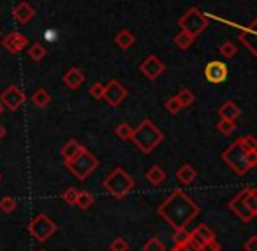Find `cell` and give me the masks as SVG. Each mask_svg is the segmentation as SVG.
Here are the masks:
<instances>
[{"instance_id":"obj_1","label":"cell","mask_w":257,"mask_h":251,"mask_svg":"<svg viewBox=\"0 0 257 251\" xmlns=\"http://www.w3.org/2000/svg\"><path fill=\"white\" fill-rule=\"evenodd\" d=\"M157 211L175 230L185 228V226L199 214L197 204L183 190L173 191V193L159 205Z\"/></svg>"},{"instance_id":"obj_2","label":"cell","mask_w":257,"mask_h":251,"mask_svg":"<svg viewBox=\"0 0 257 251\" xmlns=\"http://www.w3.org/2000/svg\"><path fill=\"white\" fill-rule=\"evenodd\" d=\"M131 141L138 146L140 151L145 155H150L162 141H164V132L159 130L152 120H143L138 128H134V135Z\"/></svg>"},{"instance_id":"obj_3","label":"cell","mask_w":257,"mask_h":251,"mask_svg":"<svg viewBox=\"0 0 257 251\" xmlns=\"http://www.w3.org/2000/svg\"><path fill=\"white\" fill-rule=\"evenodd\" d=\"M102 186H104V190L109 195H113L114 198H123L134 190L136 181L128 176L121 167H116V169L111 170L109 176L102 181Z\"/></svg>"},{"instance_id":"obj_4","label":"cell","mask_w":257,"mask_h":251,"mask_svg":"<svg viewBox=\"0 0 257 251\" xmlns=\"http://www.w3.org/2000/svg\"><path fill=\"white\" fill-rule=\"evenodd\" d=\"M246 151H248V148H246L245 142H243V137H239L222 153V160H224L238 176H245L250 170L248 163H246Z\"/></svg>"},{"instance_id":"obj_5","label":"cell","mask_w":257,"mask_h":251,"mask_svg":"<svg viewBox=\"0 0 257 251\" xmlns=\"http://www.w3.org/2000/svg\"><path fill=\"white\" fill-rule=\"evenodd\" d=\"M97 165H99V160H97L86 148L83 149L81 153H78L72 160L65 162V167H67L79 181H85L86 177L97 169Z\"/></svg>"},{"instance_id":"obj_6","label":"cell","mask_w":257,"mask_h":251,"mask_svg":"<svg viewBox=\"0 0 257 251\" xmlns=\"http://www.w3.org/2000/svg\"><path fill=\"white\" fill-rule=\"evenodd\" d=\"M178 25L183 32H187L189 36H192L194 39H196L197 36H201V34L208 29L210 22H208V18L197 8H190L189 11L180 18Z\"/></svg>"},{"instance_id":"obj_7","label":"cell","mask_w":257,"mask_h":251,"mask_svg":"<svg viewBox=\"0 0 257 251\" xmlns=\"http://www.w3.org/2000/svg\"><path fill=\"white\" fill-rule=\"evenodd\" d=\"M57 228H58L57 223L51 218H48L46 214H37L29 225V232L32 233L37 240H41V242L50 239V237L57 232Z\"/></svg>"},{"instance_id":"obj_8","label":"cell","mask_w":257,"mask_h":251,"mask_svg":"<svg viewBox=\"0 0 257 251\" xmlns=\"http://www.w3.org/2000/svg\"><path fill=\"white\" fill-rule=\"evenodd\" d=\"M227 76H229L227 65L220 60L208 62L206 67H204V78H206V81L211 83V85H220V83H224L225 79H227Z\"/></svg>"},{"instance_id":"obj_9","label":"cell","mask_w":257,"mask_h":251,"mask_svg":"<svg viewBox=\"0 0 257 251\" xmlns=\"http://www.w3.org/2000/svg\"><path fill=\"white\" fill-rule=\"evenodd\" d=\"M127 97V88L121 85L116 79H111L109 83H106V92H104V100L109 104L111 107H118L123 99Z\"/></svg>"},{"instance_id":"obj_10","label":"cell","mask_w":257,"mask_h":251,"mask_svg":"<svg viewBox=\"0 0 257 251\" xmlns=\"http://www.w3.org/2000/svg\"><path fill=\"white\" fill-rule=\"evenodd\" d=\"M140 71L143 72V76H147L150 81H155L159 76L164 74L166 64L159 57H155V55H150V57H147L140 64Z\"/></svg>"},{"instance_id":"obj_11","label":"cell","mask_w":257,"mask_h":251,"mask_svg":"<svg viewBox=\"0 0 257 251\" xmlns=\"http://www.w3.org/2000/svg\"><path fill=\"white\" fill-rule=\"evenodd\" d=\"M245 193H246L245 190L239 191V193L236 195L231 202H229V209H231V211L234 212L239 219H243L245 223H248L253 216H252V212L248 211V207H246V204H245Z\"/></svg>"},{"instance_id":"obj_12","label":"cell","mask_w":257,"mask_h":251,"mask_svg":"<svg viewBox=\"0 0 257 251\" xmlns=\"http://www.w3.org/2000/svg\"><path fill=\"white\" fill-rule=\"evenodd\" d=\"M171 251H220V246L217 244V240H211V242L199 244L194 237H190L187 242L175 244Z\"/></svg>"},{"instance_id":"obj_13","label":"cell","mask_w":257,"mask_h":251,"mask_svg":"<svg viewBox=\"0 0 257 251\" xmlns=\"http://www.w3.org/2000/svg\"><path fill=\"white\" fill-rule=\"evenodd\" d=\"M0 100L4 102V106H8L11 111H16L23 102H25V95L22 93V90L18 86H9L2 95H0Z\"/></svg>"},{"instance_id":"obj_14","label":"cell","mask_w":257,"mask_h":251,"mask_svg":"<svg viewBox=\"0 0 257 251\" xmlns=\"http://www.w3.org/2000/svg\"><path fill=\"white\" fill-rule=\"evenodd\" d=\"M27 44H29V39H27L25 36H22V34H18V32L9 34V36L4 39L6 50L11 51V53H20L23 48H27Z\"/></svg>"},{"instance_id":"obj_15","label":"cell","mask_w":257,"mask_h":251,"mask_svg":"<svg viewBox=\"0 0 257 251\" xmlns=\"http://www.w3.org/2000/svg\"><path fill=\"white\" fill-rule=\"evenodd\" d=\"M64 83L69 86L71 90H78L79 86L85 83V74H83L81 69L78 67H71L67 72L64 74Z\"/></svg>"},{"instance_id":"obj_16","label":"cell","mask_w":257,"mask_h":251,"mask_svg":"<svg viewBox=\"0 0 257 251\" xmlns=\"http://www.w3.org/2000/svg\"><path fill=\"white\" fill-rule=\"evenodd\" d=\"M13 15H15V20L18 23H29L30 20L36 16V11H34V8L30 4H27V2H22V4H18L15 8V11H13Z\"/></svg>"},{"instance_id":"obj_17","label":"cell","mask_w":257,"mask_h":251,"mask_svg":"<svg viewBox=\"0 0 257 251\" xmlns=\"http://www.w3.org/2000/svg\"><path fill=\"white\" fill-rule=\"evenodd\" d=\"M239 41L257 57V29L255 27L250 25L246 30H243V32L239 34Z\"/></svg>"},{"instance_id":"obj_18","label":"cell","mask_w":257,"mask_h":251,"mask_svg":"<svg viewBox=\"0 0 257 251\" xmlns=\"http://www.w3.org/2000/svg\"><path fill=\"white\" fill-rule=\"evenodd\" d=\"M190 233H192V237L199 244L211 242V240H215V232L208 225H204V223H203V225H199L196 230H194V232H190Z\"/></svg>"},{"instance_id":"obj_19","label":"cell","mask_w":257,"mask_h":251,"mask_svg":"<svg viewBox=\"0 0 257 251\" xmlns=\"http://www.w3.org/2000/svg\"><path fill=\"white\" fill-rule=\"evenodd\" d=\"M134 43H136V37H134L133 32H128V30H120L116 34V37H114V44L123 51H127L128 48H133Z\"/></svg>"},{"instance_id":"obj_20","label":"cell","mask_w":257,"mask_h":251,"mask_svg":"<svg viewBox=\"0 0 257 251\" xmlns=\"http://www.w3.org/2000/svg\"><path fill=\"white\" fill-rule=\"evenodd\" d=\"M176 177H178L180 183L189 184V183H192V181L197 177V170L194 169L190 163H183V165L180 167L178 170H176Z\"/></svg>"},{"instance_id":"obj_21","label":"cell","mask_w":257,"mask_h":251,"mask_svg":"<svg viewBox=\"0 0 257 251\" xmlns=\"http://www.w3.org/2000/svg\"><path fill=\"white\" fill-rule=\"evenodd\" d=\"M145 177H147V181L150 184H154V186H159V184H162L166 181V170L162 169V167L159 165H154L148 169V172L145 174Z\"/></svg>"},{"instance_id":"obj_22","label":"cell","mask_w":257,"mask_h":251,"mask_svg":"<svg viewBox=\"0 0 257 251\" xmlns=\"http://www.w3.org/2000/svg\"><path fill=\"white\" fill-rule=\"evenodd\" d=\"M218 114H220V118H225V120H232V121H234L236 118H239V114H241V109H239V107L236 106L234 102L227 100V102H224L220 106V109H218Z\"/></svg>"},{"instance_id":"obj_23","label":"cell","mask_w":257,"mask_h":251,"mask_svg":"<svg viewBox=\"0 0 257 251\" xmlns=\"http://www.w3.org/2000/svg\"><path fill=\"white\" fill-rule=\"evenodd\" d=\"M83 146L79 144L78 141H69L67 144L64 146V148H62V158H64V162H69V160H72L74 158L76 155H78V153H81L83 151Z\"/></svg>"},{"instance_id":"obj_24","label":"cell","mask_w":257,"mask_h":251,"mask_svg":"<svg viewBox=\"0 0 257 251\" xmlns=\"http://www.w3.org/2000/svg\"><path fill=\"white\" fill-rule=\"evenodd\" d=\"M245 204L252 216H257V188H245Z\"/></svg>"},{"instance_id":"obj_25","label":"cell","mask_w":257,"mask_h":251,"mask_svg":"<svg viewBox=\"0 0 257 251\" xmlns=\"http://www.w3.org/2000/svg\"><path fill=\"white\" fill-rule=\"evenodd\" d=\"M32 102L36 104L37 107H41V109H43V107H46L48 104L51 102L50 92H48V90H44V88H39V90H37V92L32 95Z\"/></svg>"},{"instance_id":"obj_26","label":"cell","mask_w":257,"mask_h":251,"mask_svg":"<svg viewBox=\"0 0 257 251\" xmlns=\"http://www.w3.org/2000/svg\"><path fill=\"white\" fill-rule=\"evenodd\" d=\"M194 41H196V39H194L192 36H189L187 32H183V30L175 36V43H176V46H178L180 50H189V48L192 46Z\"/></svg>"},{"instance_id":"obj_27","label":"cell","mask_w":257,"mask_h":251,"mask_svg":"<svg viewBox=\"0 0 257 251\" xmlns=\"http://www.w3.org/2000/svg\"><path fill=\"white\" fill-rule=\"evenodd\" d=\"M114 134H116L118 139H121V141H131L134 135V128L128 123H120L114 128Z\"/></svg>"},{"instance_id":"obj_28","label":"cell","mask_w":257,"mask_h":251,"mask_svg":"<svg viewBox=\"0 0 257 251\" xmlns=\"http://www.w3.org/2000/svg\"><path fill=\"white\" fill-rule=\"evenodd\" d=\"M93 202H95V198H93V195L90 193V191H79L78 200H76V205H78L79 209H83V211H86V209H88Z\"/></svg>"},{"instance_id":"obj_29","label":"cell","mask_w":257,"mask_h":251,"mask_svg":"<svg viewBox=\"0 0 257 251\" xmlns=\"http://www.w3.org/2000/svg\"><path fill=\"white\" fill-rule=\"evenodd\" d=\"M176 97H178V100L182 102V106H183V107L192 106L194 100H196V95H194V92H192V90H189V88H182V90H180V93H178Z\"/></svg>"},{"instance_id":"obj_30","label":"cell","mask_w":257,"mask_h":251,"mask_svg":"<svg viewBox=\"0 0 257 251\" xmlns=\"http://www.w3.org/2000/svg\"><path fill=\"white\" fill-rule=\"evenodd\" d=\"M29 57L32 58L34 62H41L44 57H46V48H44L41 43H36V44H34V46L29 50Z\"/></svg>"},{"instance_id":"obj_31","label":"cell","mask_w":257,"mask_h":251,"mask_svg":"<svg viewBox=\"0 0 257 251\" xmlns=\"http://www.w3.org/2000/svg\"><path fill=\"white\" fill-rule=\"evenodd\" d=\"M143 251H166V244L162 242L159 237H150V239L145 242Z\"/></svg>"},{"instance_id":"obj_32","label":"cell","mask_w":257,"mask_h":251,"mask_svg":"<svg viewBox=\"0 0 257 251\" xmlns=\"http://www.w3.org/2000/svg\"><path fill=\"white\" fill-rule=\"evenodd\" d=\"M236 53H238V48H236L234 43H231V41H225V43L220 44V55L224 58H232Z\"/></svg>"},{"instance_id":"obj_33","label":"cell","mask_w":257,"mask_h":251,"mask_svg":"<svg viewBox=\"0 0 257 251\" xmlns=\"http://www.w3.org/2000/svg\"><path fill=\"white\" fill-rule=\"evenodd\" d=\"M217 128H218V130H220V134H224V135H231L232 132H234L236 125H234V121H232V120H225V118H220V121H218Z\"/></svg>"},{"instance_id":"obj_34","label":"cell","mask_w":257,"mask_h":251,"mask_svg":"<svg viewBox=\"0 0 257 251\" xmlns=\"http://www.w3.org/2000/svg\"><path fill=\"white\" fill-rule=\"evenodd\" d=\"M104 92H106V85L100 83V81L93 83V85L90 86V97H93L95 100L104 99Z\"/></svg>"},{"instance_id":"obj_35","label":"cell","mask_w":257,"mask_h":251,"mask_svg":"<svg viewBox=\"0 0 257 251\" xmlns=\"http://www.w3.org/2000/svg\"><path fill=\"white\" fill-rule=\"evenodd\" d=\"M182 102L178 100V97H171V99H168V102H166V111H168L169 114H178L180 109H182Z\"/></svg>"},{"instance_id":"obj_36","label":"cell","mask_w":257,"mask_h":251,"mask_svg":"<svg viewBox=\"0 0 257 251\" xmlns=\"http://www.w3.org/2000/svg\"><path fill=\"white\" fill-rule=\"evenodd\" d=\"M192 237V233L189 232L187 228H180V230H175V233H173V240H175V244H182V242H187V240Z\"/></svg>"},{"instance_id":"obj_37","label":"cell","mask_w":257,"mask_h":251,"mask_svg":"<svg viewBox=\"0 0 257 251\" xmlns=\"http://www.w3.org/2000/svg\"><path fill=\"white\" fill-rule=\"evenodd\" d=\"M78 193H79V190H76L74 186H71V188H67V190L64 191L62 198H64V200L67 202L69 205H76V200H78Z\"/></svg>"},{"instance_id":"obj_38","label":"cell","mask_w":257,"mask_h":251,"mask_svg":"<svg viewBox=\"0 0 257 251\" xmlns=\"http://www.w3.org/2000/svg\"><path fill=\"white\" fill-rule=\"evenodd\" d=\"M16 200L13 197H4L2 200H0V211L4 212H13L16 209Z\"/></svg>"},{"instance_id":"obj_39","label":"cell","mask_w":257,"mask_h":251,"mask_svg":"<svg viewBox=\"0 0 257 251\" xmlns=\"http://www.w3.org/2000/svg\"><path fill=\"white\" fill-rule=\"evenodd\" d=\"M111 251H127L128 249V242L123 239V237H116L113 242L109 244Z\"/></svg>"},{"instance_id":"obj_40","label":"cell","mask_w":257,"mask_h":251,"mask_svg":"<svg viewBox=\"0 0 257 251\" xmlns=\"http://www.w3.org/2000/svg\"><path fill=\"white\" fill-rule=\"evenodd\" d=\"M246 163H248L250 169L257 167V149H248L246 151Z\"/></svg>"},{"instance_id":"obj_41","label":"cell","mask_w":257,"mask_h":251,"mask_svg":"<svg viewBox=\"0 0 257 251\" xmlns=\"http://www.w3.org/2000/svg\"><path fill=\"white\" fill-rule=\"evenodd\" d=\"M243 142H245V146L248 149H257V139L253 137V135H245V137H243Z\"/></svg>"},{"instance_id":"obj_42","label":"cell","mask_w":257,"mask_h":251,"mask_svg":"<svg viewBox=\"0 0 257 251\" xmlns=\"http://www.w3.org/2000/svg\"><path fill=\"white\" fill-rule=\"evenodd\" d=\"M245 251H257V235H252L245 242Z\"/></svg>"},{"instance_id":"obj_43","label":"cell","mask_w":257,"mask_h":251,"mask_svg":"<svg viewBox=\"0 0 257 251\" xmlns=\"http://www.w3.org/2000/svg\"><path fill=\"white\" fill-rule=\"evenodd\" d=\"M55 37H57V32H55V30H46V32H44V39L46 41H53Z\"/></svg>"},{"instance_id":"obj_44","label":"cell","mask_w":257,"mask_h":251,"mask_svg":"<svg viewBox=\"0 0 257 251\" xmlns=\"http://www.w3.org/2000/svg\"><path fill=\"white\" fill-rule=\"evenodd\" d=\"M6 134H8V132H6V127L4 125H0V139H4Z\"/></svg>"},{"instance_id":"obj_45","label":"cell","mask_w":257,"mask_h":251,"mask_svg":"<svg viewBox=\"0 0 257 251\" xmlns=\"http://www.w3.org/2000/svg\"><path fill=\"white\" fill-rule=\"evenodd\" d=\"M4 113V107H2V104H0V114Z\"/></svg>"},{"instance_id":"obj_46","label":"cell","mask_w":257,"mask_h":251,"mask_svg":"<svg viewBox=\"0 0 257 251\" xmlns=\"http://www.w3.org/2000/svg\"><path fill=\"white\" fill-rule=\"evenodd\" d=\"M0 179H2V174H0Z\"/></svg>"},{"instance_id":"obj_47","label":"cell","mask_w":257,"mask_h":251,"mask_svg":"<svg viewBox=\"0 0 257 251\" xmlns=\"http://www.w3.org/2000/svg\"><path fill=\"white\" fill-rule=\"evenodd\" d=\"M41 251H44V249H41Z\"/></svg>"}]
</instances>
